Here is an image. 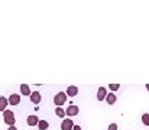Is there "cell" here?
Masks as SVG:
<instances>
[{"label": "cell", "mask_w": 149, "mask_h": 130, "mask_svg": "<svg viewBox=\"0 0 149 130\" xmlns=\"http://www.w3.org/2000/svg\"><path fill=\"white\" fill-rule=\"evenodd\" d=\"M3 119H4V123H6L7 126H15V123H16V119H15L13 111H10V110H7V108L3 111Z\"/></svg>", "instance_id": "obj_1"}, {"label": "cell", "mask_w": 149, "mask_h": 130, "mask_svg": "<svg viewBox=\"0 0 149 130\" xmlns=\"http://www.w3.org/2000/svg\"><path fill=\"white\" fill-rule=\"evenodd\" d=\"M65 101H67V94H65L64 91H59V92L54 97V104H55L56 107L64 106V104H65Z\"/></svg>", "instance_id": "obj_2"}, {"label": "cell", "mask_w": 149, "mask_h": 130, "mask_svg": "<svg viewBox=\"0 0 149 130\" xmlns=\"http://www.w3.org/2000/svg\"><path fill=\"white\" fill-rule=\"evenodd\" d=\"M80 113V108L77 107V106H74V104H71L67 110H65V116H68V117H74V116H77Z\"/></svg>", "instance_id": "obj_3"}, {"label": "cell", "mask_w": 149, "mask_h": 130, "mask_svg": "<svg viewBox=\"0 0 149 130\" xmlns=\"http://www.w3.org/2000/svg\"><path fill=\"white\" fill-rule=\"evenodd\" d=\"M29 98H31V101H32L33 104H39V103H41V100H42V95H41V92H39V91H33V92H31Z\"/></svg>", "instance_id": "obj_4"}, {"label": "cell", "mask_w": 149, "mask_h": 130, "mask_svg": "<svg viewBox=\"0 0 149 130\" xmlns=\"http://www.w3.org/2000/svg\"><path fill=\"white\" fill-rule=\"evenodd\" d=\"M74 127V123L71 119H64L62 123H61V130H72Z\"/></svg>", "instance_id": "obj_5"}, {"label": "cell", "mask_w": 149, "mask_h": 130, "mask_svg": "<svg viewBox=\"0 0 149 130\" xmlns=\"http://www.w3.org/2000/svg\"><path fill=\"white\" fill-rule=\"evenodd\" d=\"M7 101H9L10 106H17L20 103V95L19 94H10L9 98H7Z\"/></svg>", "instance_id": "obj_6"}, {"label": "cell", "mask_w": 149, "mask_h": 130, "mask_svg": "<svg viewBox=\"0 0 149 130\" xmlns=\"http://www.w3.org/2000/svg\"><path fill=\"white\" fill-rule=\"evenodd\" d=\"M106 95H107V90H106L104 87H100L99 91H97V100H99V101L106 100Z\"/></svg>", "instance_id": "obj_7"}, {"label": "cell", "mask_w": 149, "mask_h": 130, "mask_svg": "<svg viewBox=\"0 0 149 130\" xmlns=\"http://www.w3.org/2000/svg\"><path fill=\"white\" fill-rule=\"evenodd\" d=\"M116 100H117V97H116V94H114V92H111V91H110V92H107V95H106V101H107V104H110V106H111V104H114V103H116Z\"/></svg>", "instance_id": "obj_8"}, {"label": "cell", "mask_w": 149, "mask_h": 130, "mask_svg": "<svg viewBox=\"0 0 149 130\" xmlns=\"http://www.w3.org/2000/svg\"><path fill=\"white\" fill-rule=\"evenodd\" d=\"M77 94H78V88L75 86H70L67 88V95L68 97H75Z\"/></svg>", "instance_id": "obj_9"}, {"label": "cell", "mask_w": 149, "mask_h": 130, "mask_svg": "<svg viewBox=\"0 0 149 130\" xmlns=\"http://www.w3.org/2000/svg\"><path fill=\"white\" fill-rule=\"evenodd\" d=\"M38 122H39V119H38L36 116H29V117L26 119V123H28L29 126H38Z\"/></svg>", "instance_id": "obj_10"}, {"label": "cell", "mask_w": 149, "mask_h": 130, "mask_svg": "<svg viewBox=\"0 0 149 130\" xmlns=\"http://www.w3.org/2000/svg\"><path fill=\"white\" fill-rule=\"evenodd\" d=\"M7 104H9L7 98H6V97H0V111H1V113L7 108Z\"/></svg>", "instance_id": "obj_11"}, {"label": "cell", "mask_w": 149, "mask_h": 130, "mask_svg": "<svg viewBox=\"0 0 149 130\" xmlns=\"http://www.w3.org/2000/svg\"><path fill=\"white\" fill-rule=\"evenodd\" d=\"M20 92H22V95H31V88H29V86L28 84H22L20 86Z\"/></svg>", "instance_id": "obj_12"}, {"label": "cell", "mask_w": 149, "mask_h": 130, "mask_svg": "<svg viewBox=\"0 0 149 130\" xmlns=\"http://www.w3.org/2000/svg\"><path fill=\"white\" fill-rule=\"evenodd\" d=\"M38 127H39V130H48L49 123H48L47 120H41V119H39V122H38Z\"/></svg>", "instance_id": "obj_13"}, {"label": "cell", "mask_w": 149, "mask_h": 130, "mask_svg": "<svg viewBox=\"0 0 149 130\" xmlns=\"http://www.w3.org/2000/svg\"><path fill=\"white\" fill-rule=\"evenodd\" d=\"M55 114H56L58 117L64 119V117H65V110H64L62 107H56V108H55Z\"/></svg>", "instance_id": "obj_14"}, {"label": "cell", "mask_w": 149, "mask_h": 130, "mask_svg": "<svg viewBox=\"0 0 149 130\" xmlns=\"http://www.w3.org/2000/svg\"><path fill=\"white\" fill-rule=\"evenodd\" d=\"M142 123H143L145 126H149V114L148 113L142 114Z\"/></svg>", "instance_id": "obj_15"}, {"label": "cell", "mask_w": 149, "mask_h": 130, "mask_svg": "<svg viewBox=\"0 0 149 130\" xmlns=\"http://www.w3.org/2000/svg\"><path fill=\"white\" fill-rule=\"evenodd\" d=\"M109 88H110L111 92H114V91H117L120 88V84H109Z\"/></svg>", "instance_id": "obj_16"}, {"label": "cell", "mask_w": 149, "mask_h": 130, "mask_svg": "<svg viewBox=\"0 0 149 130\" xmlns=\"http://www.w3.org/2000/svg\"><path fill=\"white\" fill-rule=\"evenodd\" d=\"M107 130H117V124H116V123H111V124L109 126V129Z\"/></svg>", "instance_id": "obj_17"}, {"label": "cell", "mask_w": 149, "mask_h": 130, "mask_svg": "<svg viewBox=\"0 0 149 130\" xmlns=\"http://www.w3.org/2000/svg\"><path fill=\"white\" fill-rule=\"evenodd\" d=\"M72 130H81V127H80V126H75V124H74V127H72Z\"/></svg>", "instance_id": "obj_18"}, {"label": "cell", "mask_w": 149, "mask_h": 130, "mask_svg": "<svg viewBox=\"0 0 149 130\" xmlns=\"http://www.w3.org/2000/svg\"><path fill=\"white\" fill-rule=\"evenodd\" d=\"M7 130H17V129H16L15 126H9V129H7Z\"/></svg>", "instance_id": "obj_19"}, {"label": "cell", "mask_w": 149, "mask_h": 130, "mask_svg": "<svg viewBox=\"0 0 149 130\" xmlns=\"http://www.w3.org/2000/svg\"><path fill=\"white\" fill-rule=\"evenodd\" d=\"M146 90H148V91H149V84H146Z\"/></svg>", "instance_id": "obj_20"}]
</instances>
